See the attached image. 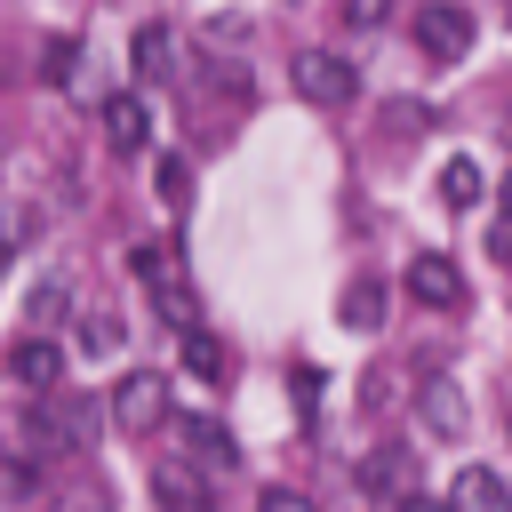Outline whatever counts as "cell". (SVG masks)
Segmentation results:
<instances>
[{"label": "cell", "mask_w": 512, "mask_h": 512, "mask_svg": "<svg viewBox=\"0 0 512 512\" xmlns=\"http://www.w3.org/2000/svg\"><path fill=\"white\" fill-rule=\"evenodd\" d=\"M128 272L144 280V296H152V312L184 336V328H200V304H192V288H184V264H176V248L168 240H144V248H128Z\"/></svg>", "instance_id": "1"}, {"label": "cell", "mask_w": 512, "mask_h": 512, "mask_svg": "<svg viewBox=\"0 0 512 512\" xmlns=\"http://www.w3.org/2000/svg\"><path fill=\"white\" fill-rule=\"evenodd\" d=\"M104 144L128 160V152H144L152 144V112L136 104V96H104Z\"/></svg>", "instance_id": "10"}, {"label": "cell", "mask_w": 512, "mask_h": 512, "mask_svg": "<svg viewBox=\"0 0 512 512\" xmlns=\"http://www.w3.org/2000/svg\"><path fill=\"white\" fill-rule=\"evenodd\" d=\"M504 216H512V176H504Z\"/></svg>", "instance_id": "24"}, {"label": "cell", "mask_w": 512, "mask_h": 512, "mask_svg": "<svg viewBox=\"0 0 512 512\" xmlns=\"http://www.w3.org/2000/svg\"><path fill=\"white\" fill-rule=\"evenodd\" d=\"M72 72H80V40H48V48H40V80H56V88H64Z\"/></svg>", "instance_id": "18"}, {"label": "cell", "mask_w": 512, "mask_h": 512, "mask_svg": "<svg viewBox=\"0 0 512 512\" xmlns=\"http://www.w3.org/2000/svg\"><path fill=\"white\" fill-rule=\"evenodd\" d=\"M176 368L192 376V384H224V368H232V352L208 336V328H184L176 336Z\"/></svg>", "instance_id": "12"}, {"label": "cell", "mask_w": 512, "mask_h": 512, "mask_svg": "<svg viewBox=\"0 0 512 512\" xmlns=\"http://www.w3.org/2000/svg\"><path fill=\"white\" fill-rule=\"evenodd\" d=\"M8 376H16L24 392L48 400V392L64 384V344H48V336H16V344H8Z\"/></svg>", "instance_id": "7"}, {"label": "cell", "mask_w": 512, "mask_h": 512, "mask_svg": "<svg viewBox=\"0 0 512 512\" xmlns=\"http://www.w3.org/2000/svg\"><path fill=\"white\" fill-rule=\"evenodd\" d=\"M392 16V0H344V24L352 32H368V24H384Z\"/></svg>", "instance_id": "21"}, {"label": "cell", "mask_w": 512, "mask_h": 512, "mask_svg": "<svg viewBox=\"0 0 512 512\" xmlns=\"http://www.w3.org/2000/svg\"><path fill=\"white\" fill-rule=\"evenodd\" d=\"M152 504H160V512H216L208 464H200V456H160V464H152Z\"/></svg>", "instance_id": "4"}, {"label": "cell", "mask_w": 512, "mask_h": 512, "mask_svg": "<svg viewBox=\"0 0 512 512\" xmlns=\"http://www.w3.org/2000/svg\"><path fill=\"white\" fill-rule=\"evenodd\" d=\"M64 296H72V288H64V280H40V288H32V320H48V312H56V304H64Z\"/></svg>", "instance_id": "22"}, {"label": "cell", "mask_w": 512, "mask_h": 512, "mask_svg": "<svg viewBox=\"0 0 512 512\" xmlns=\"http://www.w3.org/2000/svg\"><path fill=\"white\" fill-rule=\"evenodd\" d=\"M288 400H296V416H312V400H320V368H288Z\"/></svg>", "instance_id": "19"}, {"label": "cell", "mask_w": 512, "mask_h": 512, "mask_svg": "<svg viewBox=\"0 0 512 512\" xmlns=\"http://www.w3.org/2000/svg\"><path fill=\"white\" fill-rule=\"evenodd\" d=\"M336 320L344 328H384V280H352L344 304H336Z\"/></svg>", "instance_id": "16"}, {"label": "cell", "mask_w": 512, "mask_h": 512, "mask_svg": "<svg viewBox=\"0 0 512 512\" xmlns=\"http://www.w3.org/2000/svg\"><path fill=\"white\" fill-rule=\"evenodd\" d=\"M152 184H160V200H184V192H192V160H184V152H160V160H152Z\"/></svg>", "instance_id": "17"}, {"label": "cell", "mask_w": 512, "mask_h": 512, "mask_svg": "<svg viewBox=\"0 0 512 512\" xmlns=\"http://www.w3.org/2000/svg\"><path fill=\"white\" fill-rule=\"evenodd\" d=\"M448 504H456V512H512V488H504L488 464H464V472L448 480Z\"/></svg>", "instance_id": "11"}, {"label": "cell", "mask_w": 512, "mask_h": 512, "mask_svg": "<svg viewBox=\"0 0 512 512\" xmlns=\"http://www.w3.org/2000/svg\"><path fill=\"white\" fill-rule=\"evenodd\" d=\"M408 296L432 304V312H456V304H464V272H456V256H408Z\"/></svg>", "instance_id": "8"}, {"label": "cell", "mask_w": 512, "mask_h": 512, "mask_svg": "<svg viewBox=\"0 0 512 512\" xmlns=\"http://www.w3.org/2000/svg\"><path fill=\"white\" fill-rule=\"evenodd\" d=\"M504 432H512V408H504Z\"/></svg>", "instance_id": "25"}, {"label": "cell", "mask_w": 512, "mask_h": 512, "mask_svg": "<svg viewBox=\"0 0 512 512\" xmlns=\"http://www.w3.org/2000/svg\"><path fill=\"white\" fill-rule=\"evenodd\" d=\"M432 192H440V208H472L480 200V160H440V176H432Z\"/></svg>", "instance_id": "15"}, {"label": "cell", "mask_w": 512, "mask_h": 512, "mask_svg": "<svg viewBox=\"0 0 512 512\" xmlns=\"http://www.w3.org/2000/svg\"><path fill=\"white\" fill-rule=\"evenodd\" d=\"M128 56H136V80H168L176 72V32L168 24H136V48Z\"/></svg>", "instance_id": "13"}, {"label": "cell", "mask_w": 512, "mask_h": 512, "mask_svg": "<svg viewBox=\"0 0 512 512\" xmlns=\"http://www.w3.org/2000/svg\"><path fill=\"white\" fill-rule=\"evenodd\" d=\"M256 512H320V504L296 496V488H256Z\"/></svg>", "instance_id": "20"}, {"label": "cell", "mask_w": 512, "mask_h": 512, "mask_svg": "<svg viewBox=\"0 0 512 512\" xmlns=\"http://www.w3.org/2000/svg\"><path fill=\"white\" fill-rule=\"evenodd\" d=\"M400 512H456V504H440V496H408Z\"/></svg>", "instance_id": "23"}, {"label": "cell", "mask_w": 512, "mask_h": 512, "mask_svg": "<svg viewBox=\"0 0 512 512\" xmlns=\"http://www.w3.org/2000/svg\"><path fill=\"white\" fill-rule=\"evenodd\" d=\"M416 48H424L432 64H456V56H472V8H456V0H432V8L416 16Z\"/></svg>", "instance_id": "5"}, {"label": "cell", "mask_w": 512, "mask_h": 512, "mask_svg": "<svg viewBox=\"0 0 512 512\" xmlns=\"http://www.w3.org/2000/svg\"><path fill=\"white\" fill-rule=\"evenodd\" d=\"M360 496H376V504H392V512H400L408 496H424V488H416V456H408V448H368V456H360Z\"/></svg>", "instance_id": "6"}, {"label": "cell", "mask_w": 512, "mask_h": 512, "mask_svg": "<svg viewBox=\"0 0 512 512\" xmlns=\"http://www.w3.org/2000/svg\"><path fill=\"white\" fill-rule=\"evenodd\" d=\"M104 408H112L120 432H152V424H168V376H160V368H128Z\"/></svg>", "instance_id": "3"}, {"label": "cell", "mask_w": 512, "mask_h": 512, "mask_svg": "<svg viewBox=\"0 0 512 512\" xmlns=\"http://www.w3.org/2000/svg\"><path fill=\"white\" fill-rule=\"evenodd\" d=\"M288 80H296V96L320 104V112H344V104L360 96V72H352L336 48H304V56L288 64Z\"/></svg>", "instance_id": "2"}, {"label": "cell", "mask_w": 512, "mask_h": 512, "mask_svg": "<svg viewBox=\"0 0 512 512\" xmlns=\"http://www.w3.org/2000/svg\"><path fill=\"white\" fill-rule=\"evenodd\" d=\"M184 456H200L208 472H232V464H240L232 432H224V424H208V416H200V424H184Z\"/></svg>", "instance_id": "14"}, {"label": "cell", "mask_w": 512, "mask_h": 512, "mask_svg": "<svg viewBox=\"0 0 512 512\" xmlns=\"http://www.w3.org/2000/svg\"><path fill=\"white\" fill-rule=\"evenodd\" d=\"M416 416H424L432 440H464V424H472V408H464V392H456L448 376H424V384H416Z\"/></svg>", "instance_id": "9"}]
</instances>
